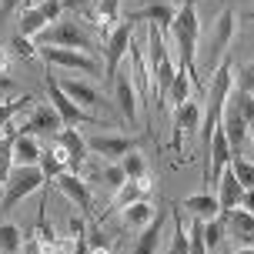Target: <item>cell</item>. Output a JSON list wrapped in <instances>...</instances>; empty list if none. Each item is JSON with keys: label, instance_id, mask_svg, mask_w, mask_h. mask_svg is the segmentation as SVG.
Returning <instances> with one entry per match:
<instances>
[{"label": "cell", "instance_id": "obj_24", "mask_svg": "<svg viewBox=\"0 0 254 254\" xmlns=\"http://www.w3.org/2000/svg\"><path fill=\"white\" fill-rule=\"evenodd\" d=\"M178 70L181 67H174L171 54H164L161 64H157V70H154V80H157V101L161 104L167 101V90H171V84H174V74H178Z\"/></svg>", "mask_w": 254, "mask_h": 254}, {"label": "cell", "instance_id": "obj_25", "mask_svg": "<svg viewBox=\"0 0 254 254\" xmlns=\"http://www.w3.org/2000/svg\"><path fill=\"white\" fill-rule=\"evenodd\" d=\"M94 24H97V30H101V37H104V40L111 37V30L117 27V0H101V3H97Z\"/></svg>", "mask_w": 254, "mask_h": 254}, {"label": "cell", "instance_id": "obj_6", "mask_svg": "<svg viewBox=\"0 0 254 254\" xmlns=\"http://www.w3.org/2000/svg\"><path fill=\"white\" fill-rule=\"evenodd\" d=\"M37 54L47 64H57V67H67V70H84V74H101V61L94 54L74 51V47H44L37 44Z\"/></svg>", "mask_w": 254, "mask_h": 254}, {"label": "cell", "instance_id": "obj_34", "mask_svg": "<svg viewBox=\"0 0 254 254\" xmlns=\"http://www.w3.org/2000/svg\"><path fill=\"white\" fill-rule=\"evenodd\" d=\"M231 171L238 174V181H241L244 190L254 188V164H251V161H244V157H238V154H234V157H231Z\"/></svg>", "mask_w": 254, "mask_h": 254}, {"label": "cell", "instance_id": "obj_21", "mask_svg": "<svg viewBox=\"0 0 254 254\" xmlns=\"http://www.w3.org/2000/svg\"><path fill=\"white\" fill-rule=\"evenodd\" d=\"M40 161V144L37 137H30V134H17V140H13V164H37Z\"/></svg>", "mask_w": 254, "mask_h": 254}, {"label": "cell", "instance_id": "obj_32", "mask_svg": "<svg viewBox=\"0 0 254 254\" xmlns=\"http://www.w3.org/2000/svg\"><path fill=\"white\" fill-rule=\"evenodd\" d=\"M30 101H34L30 94H20V97H13V101H3V104H0V127L7 124V121H13L20 111H27V107H30Z\"/></svg>", "mask_w": 254, "mask_h": 254}, {"label": "cell", "instance_id": "obj_11", "mask_svg": "<svg viewBox=\"0 0 254 254\" xmlns=\"http://www.w3.org/2000/svg\"><path fill=\"white\" fill-rule=\"evenodd\" d=\"M64 127L61 114L51 107H34V114H30V121H24L20 124V134H30V137H57V130Z\"/></svg>", "mask_w": 254, "mask_h": 254}, {"label": "cell", "instance_id": "obj_15", "mask_svg": "<svg viewBox=\"0 0 254 254\" xmlns=\"http://www.w3.org/2000/svg\"><path fill=\"white\" fill-rule=\"evenodd\" d=\"M174 17H178V10L171 7V3H164V0H147L140 10H134V13H127V20H147V24H157V30L161 34H167L171 30V24H174Z\"/></svg>", "mask_w": 254, "mask_h": 254}, {"label": "cell", "instance_id": "obj_16", "mask_svg": "<svg viewBox=\"0 0 254 254\" xmlns=\"http://www.w3.org/2000/svg\"><path fill=\"white\" fill-rule=\"evenodd\" d=\"M241 197H244L241 181H238V174L228 167V171L221 174V181H217V204H221V217H224V221H228V214L234 207H241Z\"/></svg>", "mask_w": 254, "mask_h": 254}, {"label": "cell", "instance_id": "obj_9", "mask_svg": "<svg viewBox=\"0 0 254 254\" xmlns=\"http://www.w3.org/2000/svg\"><path fill=\"white\" fill-rule=\"evenodd\" d=\"M111 87H114V101L121 107L124 121L134 124V117H137V87H134V77H130V64H121V70H117Z\"/></svg>", "mask_w": 254, "mask_h": 254}, {"label": "cell", "instance_id": "obj_23", "mask_svg": "<svg viewBox=\"0 0 254 254\" xmlns=\"http://www.w3.org/2000/svg\"><path fill=\"white\" fill-rule=\"evenodd\" d=\"M47 30V17H44V10L37 7H24L20 10V27H17V34H24V37H34V34H44Z\"/></svg>", "mask_w": 254, "mask_h": 254}, {"label": "cell", "instance_id": "obj_44", "mask_svg": "<svg viewBox=\"0 0 254 254\" xmlns=\"http://www.w3.org/2000/svg\"><path fill=\"white\" fill-rule=\"evenodd\" d=\"M231 254H254V248H234Z\"/></svg>", "mask_w": 254, "mask_h": 254}, {"label": "cell", "instance_id": "obj_7", "mask_svg": "<svg viewBox=\"0 0 254 254\" xmlns=\"http://www.w3.org/2000/svg\"><path fill=\"white\" fill-rule=\"evenodd\" d=\"M47 94H51V104H54V111L61 114L64 127H74V124H97V117L90 114V111H84L77 101H70V97L64 94L54 74H47Z\"/></svg>", "mask_w": 254, "mask_h": 254}, {"label": "cell", "instance_id": "obj_30", "mask_svg": "<svg viewBox=\"0 0 254 254\" xmlns=\"http://www.w3.org/2000/svg\"><path fill=\"white\" fill-rule=\"evenodd\" d=\"M190 87H194V84H190V77L184 74V70H178V74H174V84H171V90H167V101L164 104L181 107L184 101H190Z\"/></svg>", "mask_w": 254, "mask_h": 254}, {"label": "cell", "instance_id": "obj_31", "mask_svg": "<svg viewBox=\"0 0 254 254\" xmlns=\"http://www.w3.org/2000/svg\"><path fill=\"white\" fill-rule=\"evenodd\" d=\"M190 251V234L181 221V204H174V238H171V254H188Z\"/></svg>", "mask_w": 254, "mask_h": 254}, {"label": "cell", "instance_id": "obj_39", "mask_svg": "<svg viewBox=\"0 0 254 254\" xmlns=\"http://www.w3.org/2000/svg\"><path fill=\"white\" fill-rule=\"evenodd\" d=\"M7 74H10V54H7V47H0V87H3V90L13 84Z\"/></svg>", "mask_w": 254, "mask_h": 254}, {"label": "cell", "instance_id": "obj_8", "mask_svg": "<svg viewBox=\"0 0 254 254\" xmlns=\"http://www.w3.org/2000/svg\"><path fill=\"white\" fill-rule=\"evenodd\" d=\"M221 127H224V134H228V144H231V151L238 154L248 144V134H251V124L244 121L241 114V107L231 101V94H228V101H224V111H221Z\"/></svg>", "mask_w": 254, "mask_h": 254}, {"label": "cell", "instance_id": "obj_5", "mask_svg": "<svg viewBox=\"0 0 254 254\" xmlns=\"http://www.w3.org/2000/svg\"><path fill=\"white\" fill-rule=\"evenodd\" d=\"M40 44H44V47H74V51L94 54V44H90V37L80 30L77 20H57L54 27H47V30L40 34Z\"/></svg>", "mask_w": 254, "mask_h": 254}, {"label": "cell", "instance_id": "obj_3", "mask_svg": "<svg viewBox=\"0 0 254 254\" xmlns=\"http://www.w3.org/2000/svg\"><path fill=\"white\" fill-rule=\"evenodd\" d=\"M134 20H121V24L111 30V37L104 40V80L107 84H114L117 70H121V64H124V54L130 51V40H134Z\"/></svg>", "mask_w": 254, "mask_h": 254}, {"label": "cell", "instance_id": "obj_42", "mask_svg": "<svg viewBox=\"0 0 254 254\" xmlns=\"http://www.w3.org/2000/svg\"><path fill=\"white\" fill-rule=\"evenodd\" d=\"M241 207L254 214V188H248V190H244V197H241Z\"/></svg>", "mask_w": 254, "mask_h": 254}, {"label": "cell", "instance_id": "obj_13", "mask_svg": "<svg viewBox=\"0 0 254 254\" xmlns=\"http://www.w3.org/2000/svg\"><path fill=\"white\" fill-rule=\"evenodd\" d=\"M57 188L70 197V201L80 207V217H87V221H94V194H90V184L87 181H80L77 174H61L57 178Z\"/></svg>", "mask_w": 254, "mask_h": 254}, {"label": "cell", "instance_id": "obj_18", "mask_svg": "<svg viewBox=\"0 0 254 254\" xmlns=\"http://www.w3.org/2000/svg\"><path fill=\"white\" fill-rule=\"evenodd\" d=\"M57 84H61L64 94H67L70 101H77L84 111H90V107H97V104H101L97 87H94V84H87V80H74V77H70V80H57Z\"/></svg>", "mask_w": 254, "mask_h": 254}, {"label": "cell", "instance_id": "obj_4", "mask_svg": "<svg viewBox=\"0 0 254 254\" xmlns=\"http://www.w3.org/2000/svg\"><path fill=\"white\" fill-rule=\"evenodd\" d=\"M234 10H221V17H217L214 24V34H211V40H207V54H204V70L207 74H214L217 67H221V61L231 54V37H234Z\"/></svg>", "mask_w": 254, "mask_h": 254}, {"label": "cell", "instance_id": "obj_17", "mask_svg": "<svg viewBox=\"0 0 254 254\" xmlns=\"http://www.w3.org/2000/svg\"><path fill=\"white\" fill-rule=\"evenodd\" d=\"M197 121H201V107H197V101H184L181 107H174V140H171V147H174V151H181L184 134L194 130Z\"/></svg>", "mask_w": 254, "mask_h": 254}, {"label": "cell", "instance_id": "obj_12", "mask_svg": "<svg viewBox=\"0 0 254 254\" xmlns=\"http://www.w3.org/2000/svg\"><path fill=\"white\" fill-rule=\"evenodd\" d=\"M140 140L134 137H117V134H94V137L87 140V151L101 154L104 161H117V157H124V154L137 151Z\"/></svg>", "mask_w": 254, "mask_h": 254}, {"label": "cell", "instance_id": "obj_10", "mask_svg": "<svg viewBox=\"0 0 254 254\" xmlns=\"http://www.w3.org/2000/svg\"><path fill=\"white\" fill-rule=\"evenodd\" d=\"M57 151H61L64 164L70 167V174H77L80 171V164H84V157H87V140L77 134L74 127H61L57 130V144H54Z\"/></svg>", "mask_w": 254, "mask_h": 254}, {"label": "cell", "instance_id": "obj_41", "mask_svg": "<svg viewBox=\"0 0 254 254\" xmlns=\"http://www.w3.org/2000/svg\"><path fill=\"white\" fill-rule=\"evenodd\" d=\"M40 10H44V17H47V20H57V17H61V0H44V3H40Z\"/></svg>", "mask_w": 254, "mask_h": 254}, {"label": "cell", "instance_id": "obj_29", "mask_svg": "<svg viewBox=\"0 0 254 254\" xmlns=\"http://www.w3.org/2000/svg\"><path fill=\"white\" fill-rule=\"evenodd\" d=\"M228 224L238 231V238H244V241H251V238H254V214H251V211L234 207V211L228 214Z\"/></svg>", "mask_w": 254, "mask_h": 254}, {"label": "cell", "instance_id": "obj_38", "mask_svg": "<svg viewBox=\"0 0 254 254\" xmlns=\"http://www.w3.org/2000/svg\"><path fill=\"white\" fill-rule=\"evenodd\" d=\"M238 90H241V94H251V97H254V61L244 67L241 74H238Z\"/></svg>", "mask_w": 254, "mask_h": 254}, {"label": "cell", "instance_id": "obj_43", "mask_svg": "<svg viewBox=\"0 0 254 254\" xmlns=\"http://www.w3.org/2000/svg\"><path fill=\"white\" fill-rule=\"evenodd\" d=\"M61 7H70V10H87V0H61Z\"/></svg>", "mask_w": 254, "mask_h": 254}, {"label": "cell", "instance_id": "obj_19", "mask_svg": "<svg viewBox=\"0 0 254 254\" xmlns=\"http://www.w3.org/2000/svg\"><path fill=\"white\" fill-rule=\"evenodd\" d=\"M164 221H167V214L161 211V214H154L151 224L140 228V238H137V244H134V254H157V244H161V234H164Z\"/></svg>", "mask_w": 254, "mask_h": 254}, {"label": "cell", "instance_id": "obj_1", "mask_svg": "<svg viewBox=\"0 0 254 254\" xmlns=\"http://www.w3.org/2000/svg\"><path fill=\"white\" fill-rule=\"evenodd\" d=\"M197 34H201L197 7H194V0H184L174 24H171V37H174V51L181 54V70L190 77V84L197 90H207L201 74H197Z\"/></svg>", "mask_w": 254, "mask_h": 254}, {"label": "cell", "instance_id": "obj_22", "mask_svg": "<svg viewBox=\"0 0 254 254\" xmlns=\"http://www.w3.org/2000/svg\"><path fill=\"white\" fill-rule=\"evenodd\" d=\"M154 221V204L144 197V201L130 204V207H124V214H121V224L124 228H144V224H151Z\"/></svg>", "mask_w": 254, "mask_h": 254}, {"label": "cell", "instance_id": "obj_45", "mask_svg": "<svg viewBox=\"0 0 254 254\" xmlns=\"http://www.w3.org/2000/svg\"><path fill=\"white\" fill-rule=\"evenodd\" d=\"M90 254H111L107 248H90Z\"/></svg>", "mask_w": 254, "mask_h": 254}, {"label": "cell", "instance_id": "obj_33", "mask_svg": "<svg viewBox=\"0 0 254 254\" xmlns=\"http://www.w3.org/2000/svg\"><path fill=\"white\" fill-rule=\"evenodd\" d=\"M121 167H124L127 181H134V178H144V174H147V161H144V154H137V151L124 154V157H121Z\"/></svg>", "mask_w": 254, "mask_h": 254}, {"label": "cell", "instance_id": "obj_26", "mask_svg": "<svg viewBox=\"0 0 254 254\" xmlns=\"http://www.w3.org/2000/svg\"><path fill=\"white\" fill-rule=\"evenodd\" d=\"M37 167L44 171V178L47 181H57L64 174V157H61V151L57 147H40V161H37Z\"/></svg>", "mask_w": 254, "mask_h": 254}, {"label": "cell", "instance_id": "obj_40", "mask_svg": "<svg viewBox=\"0 0 254 254\" xmlns=\"http://www.w3.org/2000/svg\"><path fill=\"white\" fill-rule=\"evenodd\" d=\"M20 3H24V0H0V27L7 24V17H10L13 10H20Z\"/></svg>", "mask_w": 254, "mask_h": 254}, {"label": "cell", "instance_id": "obj_2", "mask_svg": "<svg viewBox=\"0 0 254 254\" xmlns=\"http://www.w3.org/2000/svg\"><path fill=\"white\" fill-rule=\"evenodd\" d=\"M44 181H47V178H44V171H40L37 164H27V167L13 164L10 178H7V184H3V194H0V214L13 211V207L24 201L27 194H34Z\"/></svg>", "mask_w": 254, "mask_h": 254}, {"label": "cell", "instance_id": "obj_20", "mask_svg": "<svg viewBox=\"0 0 254 254\" xmlns=\"http://www.w3.org/2000/svg\"><path fill=\"white\" fill-rule=\"evenodd\" d=\"M181 207H188L194 217L201 221H211V217H221V204H217V194H190L181 201Z\"/></svg>", "mask_w": 254, "mask_h": 254}, {"label": "cell", "instance_id": "obj_28", "mask_svg": "<svg viewBox=\"0 0 254 254\" xmlns=\"http://www.w3.org/2000/svg\"><path fill=\"white\" fill-rule=\"evenodd\" d=\"M90 181H94V184H104L107 190H114V194H117V190L127 184V174H124V167H121V164H107L104 171H97Z\"/></svg>", "mask_w": 254, "mask_h": 254}, {"label": "cell", "instance_id": "obj_35", "mask_svg": "<svg viewBox=\"0 0 254 254\" xmlns=\"http://www.w3.org/2000/svg\"><path fill=\"white\" fill-rule=\"evenodd\" d=\"M224 217H211V221H204V244H207V251L211 248H217V241H221V234H224Z\"/></svg>", "mask_w": 254, "mask_h": 254}, {"label": "cell", "instance_id": "obj_46", "mask_svg": "<svg viewBox=\"0 0 254 254\" xmlns=\"http://www.w3.org/2000/svg\"><path fill=\"white\" fill-rule=\"evenodd\" d=\"M251 17H254V13H251Z\"/></svg>", "mask_w": 254, "mask_h": 254}, {"label": "cell", "instance_id": "obj_37", "mask_svg": "<svg viewBox=\"0 0 254 254\" xmlns=\"http://www.w3.org/2000/svg\"><path fill=\"white\" fill-rule=\"evenodd\" d=\"M10 47H13V54H17V57H24V61L37 57V47H34V44H30V37H24V34H13Z\"/></svg>", "mask_w": 254, "mask_h": 254}, {"label": "cell", "instance_id": "obj_27", "mask_svg": "<svg viewBox=\"0 0 254 254\" xmlns=\"http://www.w3.org/2000/svg\"><path fill=\"white\" fill-rule=\"evenodd\" d=\"M20 251H24V231L10 221H3L0 224V254H20Z\"/></svg>", "mask_w": 254, "mask_h": 254}, {"label": "cell", "instance_id": "obj_36", "mask_svg": "<svg viewBox=\"0 0 254 254\" xmlns=\"http://www.w3.org/2000/svg\"><path fill=\"white\" fill-rule=\"evenodd\" d=\"M188 234H190V251L188 254H207V244H204V221H201V217L190 224Z\"/></svg>", "mask_w": 254, "mask_h": 254}, {"label": "cell", "instance_id": "obj_14", "mask_svg": "<svg viewBox=\"0 0 254 254\" xmlns=\"http://www.w3.org/2000/svg\"><path fill=\"white\" fill-rule=\"evenodd\" d=\"M151 190H154V181H151V174H144V178H134V181H127L124 188H121V190L114 194V204H111V207H107V211L101 214V221H104L107 214H111V211H124V207H130V204L144 201V197H147Z\"/></svg>", "mask_w": 254, "mask_h": 254}]
</instances>
